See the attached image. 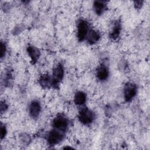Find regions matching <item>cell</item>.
<instances>
[{"mask_svg":"<svg viewBox=\"0 0 150 150\" xmlns=\"http://www.w3.org/2000/svg\"><path fill=\"white\" fill-rule=\"evenodd\" d=\"M79 120L80 122L84 125L91 124L95 117L94 112L87 107H83L79 112Z\"/></svg>","mask_w":150,"mask_h":150,"instance_id":"obj_1","label":"cell"},{"mask_svg":"<svg viewBox=\"0 0 150 150\" xmlns=\"http://www.w3.org/2000/svg\"><path fill=\"white\" fill-rule=\"evenodd\" d=\"M64 138V132L53 129L51 130L47 135V141L50 145H54L60 142Z\"/></svg>","mask_w":150,"mask_h":150,"instance_id":"obj_2","label":"cell"},{"mask_svg":"<svg viewBox=\"0 0 150 150\" xmlns=\"http://www.w3.org/2000/svg\"><path fill=\"white\" fill-rule=\"evenodd\" d=\"M69 121L62 115H57L53 121V127L54 129L64 132L68 128Z\"/></svg>","mask_w":150,"mask_h":150,"instance_id":"obj_3","label":"cell"},{"mask_svg":"<svg viewBox=\"0 0 150 150\" xmlns=\"http://www.w3.org/2000/svg\"><path fill=\"white\" fill-rule=\"evenodd\" d=\"M89 31L88 22L83 19H81L77 23V38L79 41L84 40Z\"/></svg>","mask_w":150,"mask_h":150,"instance_id":"obj_4","label":"cell"},{"mask_svg":"<svg viewBox=\"0 0 150 150\" xmlns=\"http://www.w3.org/2000/svg\"><path fill=\"white\" fill-rule=\"evenodd\" d=\"M137 86L131 82L127 83L124 88V98L127 102H129L137 94Z\"/></svg>","mask_w":150,"mask_h":150,"instance_id":"obj_5","label":"cell"},{"mask_svg":"<svg viewBox=\"0 0 150 150\" xmlns=\"http://www.w3.org/2000/svg\"><path fill=\"white\" fill-rule=\"evenodd\" d=\"M64 76V69L61 63L57 64L53 70L52 80L53 86H56L63 79Z\"/></svg>","mask_w":150,"mask_h":150,"instance_id":"obj_6","label":"cell"},{"mask_svg":"<svg viewBox=\"0 0 150 150\" xmlns=\"http://www.w3.org/2000/svg\"><path fill=\"white\" fill-rule=\"evenodd\" d=\"M41 107L39 101H33L29 105V112L32 118H37L40 112Z\"/></svg>","mask_w":150,"mask_h":150,"instance_id":"obj_7","label":"cell"},{"mask_svg":"<svg viewBox=\"0 0 150 150\" xmlns=\"http://www.w3.org/2000/svg\"><path fill=\"white\" fill-rule=\"evenodd\" d=\"M27 52L31 59L32 63L35 64L38 61L40 56V51L36 47L29 45L27 47Z\"/></svg>","mask_w":150,"mask_h":150,"instance_id":"obj_8","label":"cell"},{"mask_svg":"<svg viewBox=\"0 0 150 150\" xmlns=\"http://www.w3.org/2000/svg\"><path fill=\"white\" fill-rule=\"evenodd\" d=\"M108 69L107 67L104 64H101L97 69L96 76L97 79L101 81L106 80L108 77Z\"/></svg>","mask_w":150,"mask_h":150,"instance_id":"obj_9","label":"cell"},{"mask_svg":"<svg viewBox=\"0 0 150 150\" xmlns=\"http://www.w3.org/2000/svg\"><path fill=\"white\" fill-rule=\"evenodd\" d=\"M39 82L41 87L43 88H49L50 87L53 86L52 77L47 74H42L39 78Z\"/></svg>","mask_w":150,"mask_h":150,"instance_id":"obj_10","label":"cell"},{"mask_svg":"<svg viewBox=\"0 0 150 150\" xmlns=\"http://www.w3.org/2000/svg\"><path fill=\"white\" fill-rule=\"evenodd\" d=\"M93 8L95 12L97 15H100L104 13L107 9L106 2L103 1H96L93 3Z\"/></svg>","mask_w":150,"mask_h":150,"instance_id":"obj_11","label":"cell"},{"mask_svg":"<svg viewBox=\"0 0 150 150\" xmlns=\"http://www.w3.org/2000/svg\"><path fill=\"white\" fill-rule=\"evenodd\" d=\"M100 38V35L98 33V32L93 29H91L88 31L86 37L87 42L90 45H93L97 43L99 40Z\"/></svg>","mask_w":150,"mask_h":150,"instance_id":"obj_12","label":"cell"},{"mask_svg":"<svg viewBox=\"0 0 150 150\" xmlns=\"http://www.w3.org/2000/svg\"><path fill=\"white\" fill-rule=\"evenodd\" d=\"M121 32V23L120 22L116 21L114 24L112 28L110 33V38L112 39H116L118 38Z\"/></svg>","mask_w":150,"mask_h":150,"instance_id":"obj_13","label":"cell"},{"mask_svg":"<svg viewBox=\"0 0 150 150\" xmlns=\"http://www.w3.org/2000/svg\"><path fill=\"white\" fill-rule=\"evenodd\" d=\"M86 100V94L83 91H77L74 97V102L76 104L81 105L84 104Z\"/></svg>","mask_w":150,"mask_h":150,"instance_id":"obj_14","label":"cell"},{"mask_svg":"<svg viewBox=\"0 0 150 150\" xmlns=\"http://www.w3.org/2000/svg\"><path fill=\"white\" fill-rule=\"evenodd\" d=\"M5 52H6L5 44L2 42H1V58H2L5 56Z\"/></svg>","mask_w":150,"mask_h":150,"instance_id":"obj_15","label":"cell"},{"mask_svg":"<svg viewBox=\"0 0 150 150\" xmlns=\"http://www.w3.org/2000/svg\"><path fill=\"white\" fill-rule=\"evenodd\" d=\"M6 134V129L4 125L1 124V138L3 139Z\"/></svg>","mask_w":150,"mask_h":150,"instance_id":"obj_16","label":"cell"},{"mask_svg":"<svg viewBox=\"0 0 150 150\" xmlns=\"http://www.w3.org/2000/svg\"><path fill=\"white\" fill-rule=\"evenodd\" d=\"M7 105L5 102H1V112L2 113L4 111H5L7 109Z\"/></svg>","mask_w":150,"mask_h":150,"instance_id":"obj_17","label":"cell"},{"mask_svg":"<svg viewBox=\"0 0 150 150\" xmlns=\"http://www.w3.org/2000/svg\"><path fill=\"white\" fill-rule=\"evenodd\" d=\"M142 3H143V1H135L134 2V5L135 6V8H140L142 5Z\"/></svg>","mask_w":150,"mask_h":150,"instance_id":"obj_18","label":"cell"}]
</instances>
